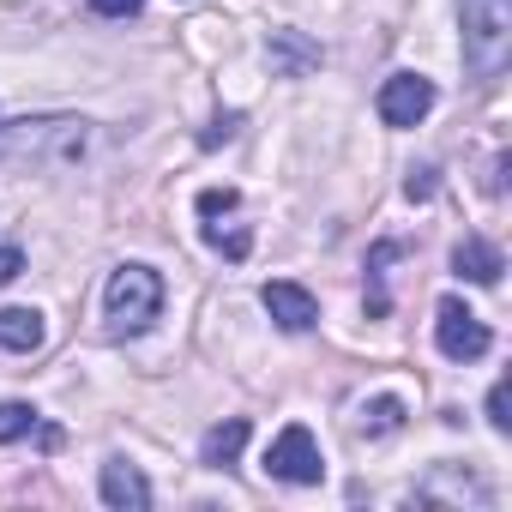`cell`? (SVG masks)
<instances>
[{
  "label": "cell",
  "mask_w": 512,
  "mask_h": 512,
  "mask_svg": "<svg viewBox=\"0 0 512 512\" xmlns=\"http://www.w3.org/2000/svg\"><path fill=\"white\" fill-rule=\"evenodd\" d=\"M512 55V0H464V67L470 79H500Z\"/></svg>",
  "instance_id": "6da1fadb"
},
{
  "label": "cell",
  "mask_w": 512,
  "mask_h": 512,
  "mask_svg": "<svg viewBox=\"0 0 512 512\" xmlns=\"http://www.w3.org/2000/svg\"><path fill=\"white\" fill-rule=\"evenodd\" d=\"M163 308V278L151 266H115L109 272V290H103V314H109V332L133 338L157 320Z\"/></svg>",
  "instance_id": "7a4b0ae2"
},
{
  "label": "cell",
  "mask_w": 512,
  "mask_h": 512,
  "mask_svg": "<svg viewBox=\"0 0 512 512\" xmlns=\"http://www.w3.org/2000/svg\"><path fill=\"white\" fill-rule=\"evenodd\" d=\"M0 151H19L31 163H73L85 151V121H19L13 133H0Z\"/></svg>",
  "instance_id": "3957f363"
},
{
  "label": "cell",
  "mask_w": 512,
  "mask_h": 512,
  "mask_svg": "<svg viewBox=\"0 0 512 512\" xmlns=\"http://www.w3.org/2000/svg\"><path fill=\"white\" fill-rule=\"evenodd\" d=\"M266 470L278 476V482H296V488H314L320 476H326V458H320V440H314V428L308 422H290L272 446H266Z\"/></svg>",
  "instance_id": "277c9868"
},
{
  "label": "cell",
  "mask_w": 512,
  "mask_h": 512,
  "mask_svg": "<svg viewBox=\"0 0 512 512\" xmlns=\"http://www.w3.org/2000/svg\"><path fill=\"white\" fill-rule=\"evenodd\" d=\"M434 344H440L446 362H482V356L494 350V332H488L458 296H446V302H440V320H434Z\"/></svg>",
  "instance_id": "5b68a950"
},
{
  "label": "cell",
  "mask_w": 512,
  "mask_h": 512,
  "mask_svg": "<svg viewBox=\"0 0 512 512\" xmlns=\"http://www.w3.org/2000/svg\"><path fill=\"white\" fill-rule=\"evenodd\" d=\"M374 109H380L386 127H416V121L434 109V79H422V73H392V79L380 85Z\"/></svg>",
  "instance_id": "8992f818"
},
{
  "label": "cell",
  "mask_w": 512,
  "mask_h": 512,
  "mask_svg": "<svg viewBox=\"0 0 512 512\" xmlns=\"http://www.w3.org/2000/svg\"><path fill=\"white\" fill-rule=\"evenodd\" d=\"M260 302H266V314H272L284 332H308V326L320 320V302H314L302 284H284V278H278V284H266V290H260Z\"/></svg>",
  "instance_id": "52a82bcc"
},
{
  "label": "cell",
  "mask_w": 512,
  "mask_h": 512,
  "mask_svg": "<svg viewBox=\"0 0 512 512\" xmlns=\"http://www.w3.org/2000/svg\"><path fill=\"white\" fill-rule=\"evenodd\" d=\"M97 488H103V500H109L115 512H145V506H151V482H145L139 464H127V458H109Z\"/></svg>",
  "instance_id": "ba28073f"
},
{
  "label": "cell",
  "mask_w": 512,
  "mask_h": 512,
  "mask_svg": "<svg viewBox=\"0 0 512 512\" xmlns=\"http://www.w3.org/2000/svg\"><path fill=\"white\" fill-rule=\"evenodd\" d=\"M452 272H458V278H470V284H482V290H494V284H500V272H506V260H500V247H494V241L464 235V241L452 247Z\"/></svg>",
  "instance_id": "9c48e42d"
},
{
  "label": "cell",
  "mask_w": 512,
  "mask_h": 512,
  "mask_svg": "<svg viewBox=\"0 0 512 512\" xmlns=\"http://www.w3.org/2000/svg\"><path fill=\"white\" fill-rule=\"evenodd\" d=\"M43 338H49V326L37 308H0V350L31 356V350H43Z\"/></svg>",
  "instance_id": "30bf717a"
},
{
  "label": "cell",
  "mask_w": 512,
  "mask_h": 512,
  "mask_svg": "<svg viewBox=\"0 0 512 512\" xmlns=\"http://www.w3.org/2000/svg\"><path fill=\"white\" fill-rule=\"evenodd\" d=\"M241 446H247V416H229V422L205 428V440H199V464H211V470H229V464L241 458Z\"/></svg>",
  "instance_id": "8fae6325"
},
{
  "label": "cell",
  "mask_w": 512,
  "mask_h": 512,
  "mask_svg": "<svg viewBox=\"0 0 512 512\" xmlns=\"http://www.w3.org/2000/svg\"><path fill=\"white\" fill-rule=\"evenodd\" d=\"M266 55H272V67H278L284 79H302L308 67H320V43H308L302 31H278Z\"/></svg>",
  "instance_id": "7c38bea8"
},
{
  "label": "cell",
  "mask_w": 512,
  "mask_h": 512,
  "mask_svg": "<svg viewBox=\"0 0 512 512\" xmlns=\"http://www.w3.org/2000/svg\"><path fill=\"white\" fill-rule=\"evenodd\" d=\"M398 428H404V398H374V404L356 410V434L362 440H386Z\"/></svg>",
  "instance_id": "4fadbf2b"
},
{
  "label": "cell",
  "mask_w": 512,
  "mask_h": 512,
  "mask_svg": "<svg viewBox=\"0 0 512 512\" xmlns=\"http://www.w3.org/2000/svg\"><path fill=\"white\" fill-rule=\"evenodd\" d=\"M31 428H37V410H31V404H19V398L0 404V446H7V440H25Z\"/></svg>",
  "instance_id": "5bb4252c"
},
{
  "label": "cell",
  "mask_w": 512,
  "mask_h": 512,
  "mask_svg": "<svg viewBox=\"0 0 512 512\" xmlns=\"http://www.w3.org/2000/svg\"><path fill=\"white\" fill-rule=\"evenodd\" d=\"M205 241H211L217 253H229V260H247V247H253L247 229H217V223H205Z\"/></svg>",
  "instance_id": "9a60e30c"
},
{
  "label": "cell",
  "mask_w": 512,
  "mask_h": 512,
  "mask_svg": "<svg viewBox=\"0 0 512 512\" xmlns=\"http://www.w3.org/2000/svg\"><path fill=\"white\" fill-rule=\"evenodd\" d=\"M488 422H494L500 434L512 428V386H506V380H494V386H488Z\"/></svg>",
  "instance_id": "2e32d148"
},
{
  "label": "cell",
  "mask_w": 512,
  "mask_h": 512,
  "mask_svg": "<svg viewBox=\"0 0 512 512\" xmlns=\"http://www.w3.org/2000/svg\"><path fill=\"white\" fill-rule=\"evenodd\" d=\"M217 211H235V187H205L199 193V217H217Z\"/></svg>",
  "instance_id": "e0dca14e"
},
{
  "label": "cell",
  "mask_w": 512,
  "mask_h": 512,
  "mask_svg": "<svg viewBox=\"0 0 512 512\" xmlns=\"http://www.w3.org/2000/svg\"><path fill=\"white\" fill-rule=\"evenodd\" d=\"M235 127H241V115L229 109V115H217V121H211V133H199V145L211 151V145H223V139H235Z\"/></svg>",
  "instance_id": "ac0fdd59"
},
{
  "label": "cell",
  "mask_w": 512,
  "mask_h": 512,
  "mask_svg": "<svg viewBox=\"0 0 512 512\" xmlns=\"http://www.w3.org/2000/svg\"><path fill=\"white\" fill-rule=\"evenodd\" d=\"M139 7L145 0H91V13H103V19H139Z\"/></svg>",
  "instance_id": "d6986e66"
},
{
  "label": "cell",
  "mask_w": 512,
  "mask_h": 512,
  "mask_svg": "<svg viewBox=\"0 0 512 512\" xmlns=\"http://www.w3.org/2000/svg\"><path fill=\"white\" fill-rule=\"evenodd\" d=\"M19 272H25V253L19 247H0V284H13Z\"/></svg>",
  "instance_id": "ffe728a7"
},
{
  "label": "cell",
  "mask_w": 512,
  "mask_h": 512,
  "mask_svg": "<svg viewBox=\"0 0 512 512\" xmlns=\"http://www.w3.org/2000/svg\"><path fill=\"white\" fill-rule=\"evenodd\" d=\"M404 193H410V199H434V169H416V175L404 181Z\"/></svg>",
  "instance_id": "44dd1931"
}]
</instances>
